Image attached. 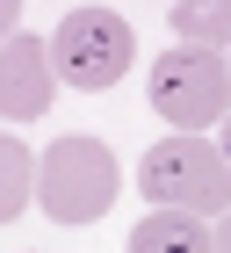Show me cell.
<instances>
[{"label": "cell", "mask_w": 231, "mask_h": 253, "mask_svg": "<svg viewBox=\"0 0 231 253\" xmlns=\"http://www.w3.org/2000/svg\"><path fill=\"white\" fill-rule=\"evenodd\" d=\"M152 109L173 130H210L231 116V65L224 51H202V43H173L152 58Z\"/></svg>", "instance_id": "4"}, {"label": "cell", "mask_w": 231, "mask_h": 253, "mask_svg": "<svg viewBox=\"0 0 231 253\" xmlns=\"http://www.w3.org/2000/svg\"><path fill=\"white\" fill-rule=\"evenodd\" d=\"M58 94V73H51V37H7L0 43V116L7 123H37Z\"/></svg>", "instance_id": "5"}, {"label": "cell", "mask_w": 231, "mask_h": 253, "mask_svg": "<svg viewBox=\"0 0 231 253\" xmlns=\"http://www.w3.org/2000/svg\"><path fill=\"white\" fill-rule=\"evenodd\" d=\"M224 159H231V116H224Z\"/></svg>", "instance_id": "11"}, {"label": "cell", "mask_w": 231, "mask_h": 253, "mask_svg": "<svg viewBox=\"0 0 231 253\" xmlns=\"http://www.w3.org/2000/svg\"><path fill=\"white\" fill-rule=\"evenodd\" d=\"M210 232H217V253H231V210H224V217H217Z\"/></svg>", "instance_id": "10"}, {"label": "cell", "mask_w": 231, "mask_h": 253, "mask_svg": "<svg viewBox=\"0 0 231 253\" xmlns=\"http://www.w3.org/2000/svg\"><path fill=\"white\" fill-rule=\"evenodd\" d=\"M116 188H123V167L94 130H65L37 152V203L51 224H94L101 210H116Z\"/></svg>", "instance_id": "2"}, {"label": "cell", "mask_w": 231, "mask_h": 253, "mask_svg": "<svg viewBox=\"0 0 231 253\" xmlns=\"http://www.w3.org/2000/svg\"><path fill=\"white\" fill-rule=\"evenodd\" d=\"M130 253H217V232H210V217L152 210V217L130 232Z\"/></svg>", "instance_id": "6"}, {"label": "cell", "mask_w": 231, "mask_h": 253, "mask_svg": "<svg viewBox=\"0 0 231 253\" xmlns=\"http://www.w3.org/2000/svg\"><path fill=\"white\" fill-rule=\"evenodd\" d=\"M29 203H37V152H29L22 137L0 130V224H7V217H22Z\"/></svg>", "instance_id": "7"}, {"label": "cell", "mask_w": 231, "mask_h": 253, "mask_svg": "<svg viewBox=\"0 0 231 253\" xmlns=\"http://www.w3.org/2000/svg\"><path fill=\"white\" fill-rule=\"evenodd\" d=\"M173 37L202 51H231V0H173Z\"/></svg>", "instance_id": "8"}, {"label": "cell", "mask_w": 231, "mask_h": 253, "mask_svg": "<svg viewBox=\"0 0 231 253\" xmlns=\"http://www.w3.org/2000/svg\"><path fill=\"white\" fill-rule=\"evenodd\" d=\"M137 188H145L152 210L224 217L231 210V159H224V145H210L202 130H173V137H159L152 152H145Z\"/></svg>", "instance_id": "1"}, {"label": "cell", "mask_w": 231, "mask_h": 253, "mask_svg": "<svg viewBox=\"0 0 231 253\" xmlns=\"http://www.w3.org/2000/svg\"><path fill=\"white\" fill-rule=\"evenodd\" d=\"M130 58H137V37H130V22L116 15V7H73L51 29V73L65 87H79V94L116 87V80L130 73Z\"/></svg>", "instance_id": "3"}, {"label": "cell", "mask_w": 231, "mask_h": 253, "mask_svg": "<svg viewBox=\"0 0 231 253\" xmlns=\"http://www.w3.org/2000/svg\"><path fill=\"white\" fill-rule=\"evenodd\" d=\"M15 29H22V0H0V43L15 37Z\"/></svg>", "instance_id": "9"}, {"label": "cell", "mask_w": 231, "mask_h": 253, "mask_svg": "<svg viewBox=\"0 0 231 253\" xmlns=\"http://www.w3.org/2000/svg\"><path fill=\"white\" fill-rule=\"evenodd\" d=\"M166 7H173V0H166Z\"/></svg>", "instance_id": "12"}]
</instances>
